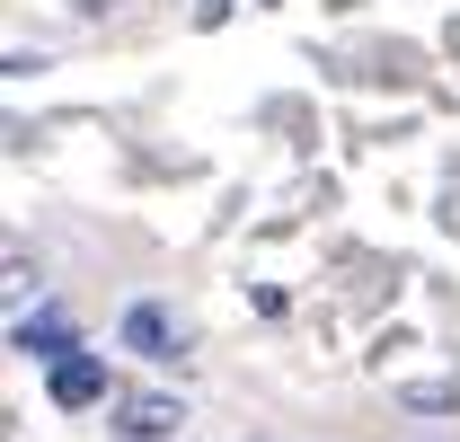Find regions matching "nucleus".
<instances>
[{
	"label": "nucleus",
	"instance_id": "2",
	"mask_svg": "<svg viewBox=\"0 0 460 442\" xmlns=\"http://www.w3.org/2000/svg\"><path fill=\"white\" fill-rule=\"evenodd\" d=\"M45 398H54V407H98V398H107V354H62Z\"/></svg>",
	"mask_w": 460,
	"mask_h": 442
},
{
	"label": "nucleus",
	"instance_id": "3",
	"mask_svg": "<svg viewBox=\"0 0 460 442\" xmlns=\"http://www.w3.org/2000/svg\"><path fill=\"white\" fill-rule=\"evenodd\" d=\"M186 416H177V398H160V389H142V398H124L115 407V434L124 442H160V434H177Z\"/></svg>",
	"mask_w": 460,
	"mask_h": 442
},
{
	"label": "nucleus",
	"instance_id": "4",
	"mask_svg": "<svg viewBox=\"0 0 460 442\" xmlns=\"http://www.w3.org/2000/svg\"><path fill=\"white\" fill-rule=\"evenodd\" d=\"M9 345H18V354H36V363H62V354H80L62 310H36V319H18V328H9Z\"/></svg>",
	"mask_w": 460,
	"mask_h": 442
},
{
	"label": "nucleus",
	"instance_id": "1",
	"mask_svg": "<svg viewBox=\"0 0 460 442\" xmlns=\"http://www.w3.org/2000/svg\"><path fill=\"white\" fill-rule=\"evenodd\" d=\"M124 354H142V363H177V354H186V319L160 310V301H133V310H124Z\"/></svg>",
	"mask_w": 460,
	"mask_h": 442
},
{
	"label": "nucleus",
	"instance_id": "5",
	"mask_svg": "<svg viewBox=\"0 0 460 442\" xmlns=\"http://www.w3.org/2000/svg\"><path fill=\"white\" fill-rule=\"evenodd\" d=\"M222 9H230V0H204V18H222Z\"/></svg>",
	"mask_w": 460,
	"mask_h": 442
}]
</instances>
